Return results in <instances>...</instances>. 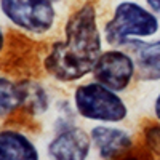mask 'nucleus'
<instances>
[{
  "label": "nucleus",
  "mask_w": 160,
  "mask_h": 160,
  "mask_svg": "<svg viewBox=\"0 0 160 160\" xmlns=\"http://www.w3.org/2000/svg\"><path fill=\"white\" fill-rule=\"evenodd\" d=\"M135 58L136 80L160 82V38H136L125 47Z\"/></svg>",
  "instance_id": "obj_8"
},
{
  "label": "nucleus",
  "mask_w": 160,
  "mask_h": 160,
  "mask_svg": "<svg viewBox=\"0 0 160 160\" xmlns=\"http://www.w3.org/2000/svg\"><path fill=\"white\" fill-rule=\"evenodd\" d=\"M93 78L118 93L127 91L136 80V62L127 48L102 50L91 72Z\"/></svg>",
  "instance_id": "obj_5"
},
{
  "label": "nucleus",
  "mask_w": 160,
  "mask_h": 160,
  "mask_svg": "<svg viewBox=\"0 0 160 160\" xmlns=\"http://www.w3.org/2000/svg\"><path fill=\"white\" fill-rule=\"evenodd\" d=\"M72 102L80 118L95 123H122L128 118V106L120 93L98 80L78 83L72 91Z\"/></svg>",
  "instance_id": "obj_3"
},
{
  "label": "nucleus",
  "mask_w": 160,
  "mask_h": 160,
  "mask_svg": "<svg viewBox=\"0 0 160 160\" xmlns=\"http://www.w3.org/2000/svg\"><path fill=\"white\" fill-rule=\"evenodd\" d=\"M22 106V91L19 82L0 75V120L8 118Z\"/></svg>",
  "instance_id": "obj_11"
},
{
  "label": "nucleus",
  "mask_w": 160,
  "mask_h": 160,
  "mask_svg": "<svg viewBox=\"0 0 160 160\" xmlns=\"http://www.w3.org/2000/svg\"><path fill=\"white\" fill-rule=\"evenodd\" d=\"M93 151L90 131L74 125L56 131L47 144V154L55 160H85Z\"/></svg>",
  "instance_id": "obj_6"
},
{
  "label": "nucleus",
  "mask_w": 160,
  "mask_h": 160,
  "mask_svg": "<svg viewBox=\"0 0 160 160\" xmlns=\"http://www.w3.org/2000/svg\"><path fill=\"white\" fill-rule=\"evenodd\" d=\"M144 3L148 5L149 10H152L155 15L160 18V0H144Z\"/></svg>",
  "instance_id": "obj_15"
},
{
  "label": "nucleus",
  "mask_w": 160,
  "mask_h": 160,
  "mask_svg": "<svg viewBox=\"0 0 160 160\" xmlns=\"http://www.w3.org/2000/svg\"><path fill=\"white\" fill-rule=\"evenodd\" d=\"M0 13L15 29L32 37L50 34L58 21L51 0H0Z\"/></svg>",
  "instance_id": "obj_4"
},
{
  "label": "nucleus",
  "mask_w": 160,
  "mask_h": 160,
  "mask_svg": "<svg viewBox=\"0 0 160 160\" xmlns=\"http://www.w3.org/2000/svg\"><path fill=\"white\" fill-rule=\"evenodd\" d=\"M22 91V106L21 109L29 117H42L51 108V96L48 90L37 80L22 78L19 80Z\"/></svg>",
  "instance_id": "obj_10"
},
{
  "label": "nucleus",
  "mask_w": 160,
  "mask_h": 160,
  "mask_svg": "<svg viewBox=\"0 0 160 160\" xmlns=\"http://www.w3.org/2000/svg\"><path fill=\"white\" fill-rule=\"evenodd\" d=\"M104 35L93 2H83L68 16L61 40L53 42L45 53L42 68L58 83L82 82L93 72L102 53Z\"/></svg>",
  "instance_id": "obj_1"
},
{
  "label": "nucleus",
  "mask_w": 160,
  "mask_h": 160,
  "mask_svg": "<svg viewBox=\"0 0 160 160\" xmlns=\"http://www.w3.org/2000/svg\"><path fill=\"white\" fill-rule=\"evenodd\" d=\"M40 151L28 133L16 128L0 130V160H38Z\"/></svg>",
  "instance_id": "obj_9"
},
{
  "label": "nucleus",
  "mask_w": 160,
  "mask_h": 160,
  "mask_svg": "<svg viewBox=\"0 0 160 160\" xmlns=\"http://www.w3.org/2000/svg\"><path fill=\"white\" fill-rule=\"evenodd\" d=\"M142 139H144V146L149 151V154L160 158V122L155 120V123L144 127Z\"/></svg>",
  "instance_id": "obj_13"
},
{
  "label": "nucleus",
  "mask_w": 160,
  "mask_h": 160,
  "mask_svg": "<svg viewBox=\"0 0 160 160\" xmlns=\"http://www.w3.org/2000/svg\"><path fill=\"white\" fill-rule=\"evenodd\" d=\"M93 149L99 158H117L135 148L131 133L117 123H96L90 128Z\"/></svg>",
  "instance_id": "obj_7"
},
{
  "label": "nucleus",
  "mask_w": 160,
  "mask_h": 160,
  "mask_svg": "<svg viewBox=\"0 0 160 160\" xmlns=\"http://www.w3.org/2000/svg\"><path fill=\"white\" fill-rule=\"evenodd\" d=\"M51 2H55V3H61V2H64V0H51Z\"/></svg>",
  "instance_id": "obj_17"
},
{
  "label": "nucleus",
  "mask_w": 160,
  "mask_h": 160,
  "mask_svg": "<svg viewBox=\"0 0 160 160\" xmlns=\"http://www.w3.org/2000/svg\"><path fill=\"white\" fill-rule=\"evenodd\" d=\"M55 112H56V117H55V122H53V133L77 125L78 114L75 111V106L72 101H69V99L56 101Z\"/></svg>",
  "instance_id": "obj_12"
},
{
  "label": "nucleus",
  "mask_w": 160,
  "mask_h": 160,
  "mask_svg": "<svg viewBox=\"0 0 160 160\" xmlns=\"http://www.w3.org/2000/svg\"><path fill=\"white\" fill-rule=\"evenodd\" d=\"M152 117H154V120L160 122V91L155 95L154 102H152Z\"/></svg>",
  "instance_id": "obj_14"
},
{
  "label": "nucleus",
  "mask_w": 160,
  "mask_h": 160,
  "mask_svg": "<svg viewBox=\"0 0 160 160\" xmlns=\"http://www.w3.org/2000/svg\"><path fill=\"white\" fill-rule=\"evenodd\" d=\"M5 45H7V37H5V32H3V29H2V26H0V55L3 53Z\"/></svg>",
  "instance_id": "obj_16"
},
{
  "label": "nucleus",
  "mask_w": 160,
  "mask_h": 160,
  "mask_svg": "<svg viewBox=\"0 0 160 160\" xmlns=\"http://www.w3.org/2000/svg\"><path fill=\"white\" fill-rule=\"evenodd\" d=\"M158 32L160 18L146 3L135 0L118 2L102 28L104 42L115 48H125L136 38H154Z\"/></svg>",
  "instance_id": "obj_2"
}]
</instances>
